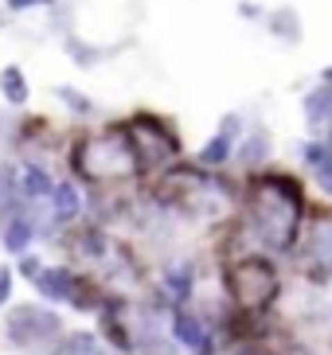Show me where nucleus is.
Here are the masks:
<instances>
[{
	"instance_id": "1",
	"label": "nucleus",
	"mask_w": 332,
	"mask_h": 355,
	"mask_svg": "<svg viewBox=\"0 0 332 355\" xmlns=\"http://www.w3.org/2000/svg\"><path fill=\"white\" fill-rule=\"evenodd\" d=\"M305 188L290 172H258L247 180V230L266 250H293L301 239Z\"/></svg>"
},
{
	"instance_id": "2",
	"label": "nucleus",
	"mask_w": 332,
	"mask_h": 355,
	"mask_svg": "<svg viewBox=\"0 0 332 355\" xmlns=\"http://www.w3.org/2000/svg\"><path fill=\"white\" fill-rule=\"evenodd\" d=\"M71 168L74 176H83L86 184H117L141 172L133 137L125 125H110L102 133L78 137L71 145Z\"/></svg>"
},
{
	"instance_id": "3",
	"label": "nucleus",
	"mask_w": 332,
	"mask_h": 355,
	"mask_svg": "<svg viewBox=\"0 0 332 355\" xmlns=\"http://www.w3.org/2000/svg\"><path fill=\"white\" fill-rule=\"evenodd\" d=\"M223 289L235 301V309L242 313H262L278 301L281 293V277L278 266L262 254H247V258H231L223 266Z\"/></svg>"
},
{
	"instance_id": "4",
	"label": "nucleus",
	"mask_w": 332,
	"mask_h": 355,
	"mask_svg": "<svg viewBox=\"0 0 332 355\" xmlns=\"http://www.w3.org/2000/svg\"><path fill=\"white\" fill-rule=\"evenodd\" d=\"M129 137H133L137 160H141V172H153V168H165L180 157V133L172 129V121L160 114H133L125 121Z\"/></svg>"
},
{
	"instance_id": "5",
	"label": "nucleus",
	"mask_w": 332,
	"mask_h": 355,
	"mask_svg": "<svg viewBox=\"0 0 332 355\" xmlns=\"http://www.w3.org/2000/svg\"><path fill=\"white\" fill-rule=\"evenodd\" d=\"M4 336L20 352H51V344L63 340V320L43 304H20L4 320Z\"/></svg>"
},
{
	"instance_id": "6",
	"label": "nucleus",
	"mask_w": 332,
	"mask_h": 355,
	"mask_svg": "<svg viewBox=\"0 0 332 355\" xmlns=\"http://www.w3.org/2000/svg\"><path fill=\"white\" fill-rule=\"evenodd\" d=\"M168 336H172L176 344H184L188 352H196V355H215V340H211L208 324L199 320L196 313H188V309H172Z\"/></svg>"
},
{
	"instance_id": "7",
	"label": "nucleus",
	"mask_w": 332,
	"mask_h": 355,
	"mask_svg": "<svg viewBox=\"0 0 332 355\" xmlns=\"http://www.w3.org/2000/svg\"><path fill=\"white\" fill-rule=\"evenodd\" d=\"M239 137H242V117H239V114H223V121H219V133L211 137L204 148H199V168H219V164H227V160L235 157V145H239Z\"/></svg>"
},
{
	"instance_id": "8",
	"label": "nucleus",
	"mask_w": 332,
	"mask_h": 355,
	"mask_svg": "<svg viewBox=\"0 0 332 355\" xmlns=\"http://www.w3.org/2000/svg\"><path fill=\"white\" fill-rule=\"evenodd\" d=\"M301 254H305V266L317 277H332V223H329V215H321L309 227V234L301 242Z\"/></svg>"
},
{
	"instance_id": "9",
	"label": "nucleus",
	"mask_w": 332,
	"mask_h": 355,
	"mask_svg": "<svg viewBox=\"0 0 332 355\" xmlns=\"http://www.w3.org/2000/svg\"><path fill=\"white\" fill-rule=\"evenodd\" d=\"M98 332H102V340L114 352H122V355H133V336H129V328H125V320H122V301H110L98 309Z\"/></svg>"
},
{
	"instance_id": "10",
	"label": "nucleus",
	"mask_w": 332,
	"mask_h": 355,
	"mask_svg": "<svg viewBox=\"0 0 332 355\" xmlns=\"http://www.w3.org/2000/svg\"><path fill=\"white\" fill-rule=\"evenodd\" d=\"M160 293H165V301L172 304V309H184V304L192 301V293H196V266H192V261L168 266L165 282H160Z\"/></svg>"
},
{
	"instance_id": "11",
	"label": "nucleus",
	"mask_w": 332,
	"mask_h": 355,
	"mask_svg": "<svg viewBox=\"0 0 332 355\" xmlns=\"http://www.w3.org/2000/svg\"><path fill=\"white\" fill-rule=\"evenodd\" d=\"M74 285H78V273L71 266H43L35 273V289H40L43 301H71Z\"/></svg>"
},
{
	"instance_id": "12",
	"label": "nucleus",
	"mask_w": 332,
	"mask_h": 355,
	"mask_svg": "<svg viewBox=\"0 0 332 355\" xmlns=\"http://www.w3.org/2000/svg\"><path fill=\"white\" fill-rule=\"evenodd\" d=\"M301 114L317 133L332 137V83H321L317 90H309L301 98Z\"/></svg>"
},
{
	"instance_id": "13",
	"label": "nucleus",
	"mask_w": 332,
	"mask_h": 355,
	"mask_svg": "<svg viewBox=\"0 0 332 355\" xmlns=\"http://www.w3.org/2000/svg\"><path fill=\"white\" fill-rule=\"evenodd\" d=\"M71 250L83 261H102V258H110V250H114V239H110L102 227H83V230L71 234Z\"/></svg>"
},
{
	"instance_id": "14",
	"label": "nucleus",
	"mask_w": 332,
	"mask_h": 355,
	"mask_svg": "<svg viewBox=\"0 0 332 355\" xmlns=\"http://www.w3.org/2000/svg\"><path fill=\"white\" fill-rule=\"evenodd\" d=\"M83 207H86V199H83V191H78V184H55V191H51V219L55 223H74L78 215H83Z\"/></svg>"
},
{
	"instance_id": "15",
	"label": "nucleus",
	"mask_w": 332,
	"mask_h": 355,
	"mask_svg": "<svg viewBox=\"0 0 332 355\" xmlns=\"http://www.w3.org/2000/svg\"><path fill=\"white\" fill-rule=\"evenodd\" d=\"M16 180H20L24 199H47L55 191V180L47 176V168H40V164H20L16 168Z\"/></svg>"
},
{
	"instance_id": "16",
	"label": "nucleus",
	"mask_w": 332,
	"mask_h": 355,
	"mask_svg": "<svg viewBox=\"0 0 332 355\" xmlns=\"http://www.w3.org/2000/svg\"><path fill=\"white\" fill-rule=\"evenodd\" d=\"M235 160H239V168H262L266 160H270V137H266V133L239 137V145H235Z\"/></svg>"
},
{
	"instance_id": "17",
	"label": "nucleus",
	"mask_w": 332,
	"mask_h": 355,
	"mask_svg": "<svg viewBox=\"0 0 332 355\" xmlns=\"http://www.w3.org/2000/svg\"><path fill=\"white\" fill-rule=\"evenodd\" d=\"M0 239H4V250L8 254H24L31 246V239H35V227H31V219H24V215H12Z\"/></svg>"
},
{
	"instance_id": "18",
	"label": "nucleus",
	"mask_w": 332,
	"mask_h": 355,
	"mask_svg": "<svg viewBox=\"0 0 332 355\" xmlns=\"http://www.w3.org/2000/svg\"><path fill=\"white\" fill-rule=\"evenodd\" d=\"M0 94L8 105H28V78L20 67H4L0 71Z\"/></svg>"
},
{
	"instance_id": "19",
	"label": "nucleus",
	"mask_w": 332,
	"mask_h": 355,
	"mask_svg": "<svg viewBox=\"0 0 332 355\" xmlns=\"http://www.w3.org/2000/svg\"><path fill=\"white\" fill-rule=\"evenodd\" d=\"M106 301H110V293H102V285L78 277V285H74V293H71V304L78 309V313H98Z\"/></svg>"
},
{
	"instance_id": "20",
	"label": "nucleus",
	"mask_w": 332,
	"mask_h": 355,
	"mask_svg": "<svg viewBox=\"0 0 332 355\" xmlns=\"http://www.w3.org/2000/svg\"><path fill=\"white\" fill-rule=\"evenodd\" d=\"M55 355H102V352H98V340L90 332H71L59 340V352Z\"/></svg>"
},
{
	"instance_id": "21",
	"label": "nucleus",
	"mask_w": 332,
	"mask_h": 355,
	"mask_svg": "<svg viewBox=\"0 0 332 355\" xmlns=\"http://www.w3.org/2000/svg\"><path fill=\"white\" fill-rule=\"evenodd\" d=\"M270 32L278 35V40H285V43H293L297 35H301V24H297V16H293L290 8H278L270 16Z\"/></svg>"
},
{
	"instance_id": "22",
	"label": "nucleus",
	"mask_w": 332,
	"mask_h": 355,
	"mask_svg": "<svg viewBox=\"0 0 332 355\" xmlns=\"http://www.w3.org/2000/svg\"><path fill=\"white\" fill-rule=\"evenodd\" d=\"M55 94H59L63 102L71 105L74 114H90V110H94V102H90V98H86V94H78V90H71V86H59Z\"/></svg>"
},
{
	"instance_id": "23",
	"label": "nucleus",
	"mask_w": 332,
	"mask_h": 355,
	"mask_svg": "<svg viewBox=\"0 0 332 355\" xmlns=\"http://www.w3.org/2000/svg\"><path fill=\"white\" fill-rule=\"evenodd\" d=\"M313 176H317V184H321V191H324V196L332 199V153H329V157H324L317 168H313Z\"/></svg>"
},
{
	"instance_id": "24",
	"label": "nucleus",
	"mask_w": 332,
	"mask_h": 355,
	"mask_svg": "<svg viewBox=\"0 0 332 355\" xmlns=\"http://www.w3.org/2000/svg\"><path fill=\"white\" fill-rule=\"evenodd\" d=\"M43 270V266H40V258H35V254H28V250H24L20 254V273H24V277H31V282H35V273H40Z\"/></svg>"
},
{
	"instance_id": "25",
	"label": "nucleus",
	"mask_w": 332,
	"mask_h": 355,
	"mask_svg": "<svg viewBox=\"0 0 332 355\" xmlns=\"http://www.w3.org/2000/svg\"><path fill=\"white\" fill-rule=\"evenodd\" d=\"M8 297H12V270L0 266V304H8Z\"/></svg>"
},
{
	"instance_id": "26",
	"label": "nucleus",
	"mask_w": 332,
	"mask_h": 355,
	"mask_svg": "<svg viewBox=\"0 0 332 355\" xmlns=\"http://www.w3.org/2000/svg\"><path fill=\"white\" fill-rule=\"evenodd\" d=\"M31 4H47V0H8L12 12H24V8H31Z\"/></svg>"
},
{
	"instance_id": "27",
	"label": "nucleus",
	"mask_w": 332,
	"mask_h": 355,
	"mask_svg": "<svg viewBox=\"0 0 332 355\" xmlns=\"http://www.w3.org/2000/svg\"><path fill=\"white\" fill-rule=\"evenodd\" d=\"M285 355H313V352H305V347H290Z\"/></svg>"
}]
</instances>
